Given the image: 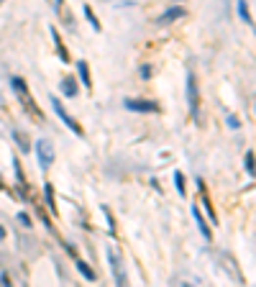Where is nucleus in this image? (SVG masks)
I'll list each match as a JSON object with an SVG mask.
<instances>
[{
    "label": "nucleus",
    "mask_w": 256,
    "mask_h": 287,
    "mask_svg": "<svg viewBox=\"0 0 256 287\" xmlns=\"http://www.w3.org/2000/svg\"><path fill=\"white\" fill-rule=\"evenodd\" d=\"M10 85H13L16 95L21 98V103H23V105H26L28 110H33L36 121H41V110L36 108V103H33V95L28 93V87H26V82H23V77H10Z\"/></svg>",
    "instance_id": "nucleus-1"
},
{
    "label": "nucleus",
    "mask_w": 256,
    "mask_h": 287,
    "mask_svg": "<svg viewBox=\"0 0 256 287\" xmlns=\"http://www.w3.org/2000/svg\"><path fill=\"white\" fill-rule=\"evenodd\" d=\"M36 157H39V164L41 169H49V164L54 162V149L47 139H39L36 141Z\"/></svg>",
    "instance_id": "nucleus-6"
},
{
    "label": "nucleus",
    "mask_w": 256,
    "mask_h": 287,
    "mask_svg": "<svg viewBox=\"0 0 256 287\" xmlns=\"http://www.w3.org/2000/svg\"><path fill=\"white\" fill-rule=\"evenodd\" d=\"M85 16H87V21H90V26H93L95 31L103 28V26H100V21L95 18V13H93V8H90V5H85Z\"/></svg>",
    "instance_id": "nucleus-17"
},
{
    "label": "nucleus",
    "mask_w": 256,
    "mask_h": 287,
    "mask_svg": "<svg viewBox=\"0 0 256 287\" xmlns=\"http://www.w3.org/2000/svg\"><path fill=\"white\" fill-rule=\"evenodd\" d=\"M228 126H231V129H238V126H241V121H238L236 116H228Z\"/></svg>",
    "instance_id": "nucleus-22"
},
{
    "label": "nucleus",
    "mask_w": 256,
    "mask_h": 287,
    "mask_svg": "<svg viewBox=\"0 0 256 287\" xmlns=\"http://www.w3.org/2000/svg\"><path fill=\"white\" fill-rule=\"evenodd\" d=\"M238 13H241V21H243V24H251V13H249L246 0H238Z\"/></svg>",
    "instance_id": "nucleus-16"
},
{
    "label": "nucleus",
    "mask_w": 256,
    "mask_h": 287,
    "mask_svg": "<svg viewBox=\"0 0 256 287\" xmlns=\"http://www.w3.org/2000/svg\"><path fill=\"white\" fill-rule=\"evenodd\" d=\"M187 13L185 8H169L166 13H162V18H159V24H172V21H177V18H182Z\"/></svg>",
    "instance_id": "nucleus-10"
},
{
    "label": "nucleus",
    "mask_w": 256,
    "mask_h": 287,
    "mask_svg": "<svg viewBox=\"0 0 256 287\" xmlns=\"http://www.w3.org/2000/svg\"><path fill=\"white\" fill-rule=\"evenodd\" d=\"M103 213H105V218H108V228H110V231H116V221H113V215H110V210L103 208Z\"/></svg>",
    "instance_id": "nucleus-19"
},
{
    "label": "nucleus",
    "mask_w": 256,
    "mask_h": 287,
    "mask_svg": "<svg viewBox=\"0 0 256 287\" xmlns=\"http://www.w3.org/2000/svg\"><path fill=\"white\" fill-rule=\"evenodd\" d=\"M77 269L82 272V277H85L87 282H95V272L90 269V264H87L85 259H77Z\"/></svg>",
    "instance_id": "nucleus-12"
},
{
    "label": "nucleus",
    "mask_w": 256,
    "mask_h": 287,
    "mask_svg": "<svg viewBox=\"0 0 256 287\" xmlns=\"http://www.w3.org/2000/svg\"><path fill=\"white\" fill-rule=\"evenodd\" d=\"M192 215H195V223H197V228H200V234H203V238H213V231H210V226H208V221L203 218V210L197 208V203L192 205Z\"/></svg>",
    "instance_id": "nucleus-7"
},
{
    "label": "nucleus",
    "mask_w": 256,
    "mask_h": 287,
    "mask_svg": "<svg viewBox=\"0 0 256 287\" xmlns=\"http://www.w3.org/2000/svg\"><path fill=\"white\" fill-rule=\"evenodd\" d=\"M0 5H3V0H0Z\"/></svg>",
    "instance_id": "nucleus-24"
},
{
    "label": "nucleus",
    "mask_w": 256,
    "mask_h": 287,
    "mask_svg": "<svg viewBox=\"0 0 256 287\" xmlns=\"http://www.w3.org/2000/svg\"><path fill=\"white\" fill-rule=\"evenodd\" d=\"M77 72H80V79H82V85L85 87H93V77H90V67H87L85 59L77 62Z\"/></svg>",
    "instance_id": "nucleus-8"
},
{
    "label": "nucleus",
    "mask_w": 256,
    "mask_h": 287,
    "mask_svg": "<svg viewBox=\"0 0 256 287\" xmlns=\"http://www.w3.org/2000/svg\"><path fill=\"white\" fill-rule=\"evenodd\" d=\"M44 195H47V205L51 208V213H57V205H54V190H51V185L44 187Z\"/></svg>",
    "instance_id": "nucleus-18"
},
{
    "label": "nucleus",
    "mask_w": 256,
    "mask_h": 287,
    "mask_svg": "<svg viewBox=\"0 0 256 287\" xmlns=\"http://www.w3.org/2000/svg\"><path fill=\"white\" fill-rule=\"evenodd\" d=\"M123 105L128 110H136V113H159V105L154 100H141V98H128L123 100Z\"/></svg>",
    "instance_id": "nucleus-5"
},
{
    "label": "nucleus",
    "mask_w": 256,
    "mask_h": 287,
    "mask_svg": "<svg viewBox=\"0 0 256 287\" xmlns=\"http://www.w3.org/2000/svg\"><path fill=\"white\" fill-rule=\"evenodd\" d=\"M51 39H54V44H57V52H59V56H62V62L64 64H70L72 59H70V54H67V49H64V44H62V39H59V31L51 26Z\"/></svg>",
    "instance_id": "nucleus-9"
},
{
    "label": "nucleus",
    "mask_w": 256,
    "mask_h": 287,
    "mask_svg": "<svg viewBox=\"0 0 256 287\" xmlns=\"http://www.w3.org/2000/svg\"><path fill=\"white\" fill-rule=\"evenodd\" d=\"M0 190H3V180H0Z\"/></svg>",
    "instance_id": "nucleus-23"
},
{
    "label": "nucleus",
    "mask_w": 256,
    "mask_h": 287,
    "mask_svg": "<svg viewBox=\"0 0 256 287\" xmlns=\"http://www.w3.org/2000/svg\"><path fill=\"white\" fill-rule=\"evenodd\" d=\"M18 221H21V226H26V228L31 226V218H28L26 213H18Z\"/></svg>",
    "instance_id": "nucleus-20"
},
{
    "label": "nucleus",
    "mask_w": 256,
    "mask_h": 287,
    "mask_svg": "<svg viewBox=\"0 0 256 287\" xmlns=\"http://www.w3.org/2000/svg\"><path fill=\"white\" fill-rule=\"evenodd\" d=\"M77 82H74V77H67V79H62V93L67 95V98H74L77 95Z\"/></svg>",
    "instance_id": "nucleus-11"
},
{
    "label": "nucleus",
    "mask_w": 256,
    "mask_h": 287,
    "mask_svg": "<svg viewBox=\"0 0 256 287\" xmlns=\"http://www.w3.org/2000/svg\"><path fill=\"white\" fill-rule=\"evenodd\" d=\"M174 185H177V192H180L182 198H185V195H187V190H185V175H182L180 169L174 172Z\"/></svg>",
    "instance_id": "nucleus-15"
},
{
    "label": "nucleus",
    "mask_w": 256,
    "mask_h": 287,
    "mask_svg": "<svg viewBox=\"0 0 256 287\" xmlns=\"http://www.w3.org/2000/svg\"><path fill=\"white\" fill-rule=\"evenodd\" d=\"M108 264H110V272H113V277H116V285H128V274H126V269H123V261H120V257H118V251H113V249H108Z\"/></svg>",
    "instance_id": "nucleus-3"
},
{
    "label": "nucleus",
    "mask_w": 256,
    "mask_h": 287,
    "mask_svg": "<svg viewBox=\"0 0 256 287\" xmlns=\"http://www.w3.org/2000/svg\"><path fill=\"white\" fill-rule=\"evenodd\" d=\"M51 108H54V113H57V116L62 118V123L67 126V129H70L74 136H85V131H82V126L80 123H77L72 116H70V113H67L64 110V105H62V100H57V98H51Z\"/></svg>",
    "instance_id": "nucleus-2"
},
{
    "label": "nucleus",
    "mask_w": 256,
    "mask_h": 287,
    "mask_svg": "<svg viewBox=\"0 0 256 287\" xmlns=\"http://www.w3.org/2000/svg\"><path fill=\"white\" fill-rule=\"evenodd\" d=\"M13 139L18 141V146H21V152H31V144H28V139H26V136L23 133H21V131H13Z\"/></svg>",
    "instance_id": "nucleus-14"
},
{
    "label": "nucleus",
    "mask_w": 256,
    "mask_h": 287,
    "mask_svg": "<svg viewBox=\"0 0 256 287\" xmlns=\"http://www.w3.org/2000/svg\"><path fill=\"white\" fill-rule=\"evenodd\" d=\"M187 103H190V113L197 118V113H200V93H197V79H195L192 72L187 75Z\"/></svg>",
    "instance_id": "nucleus-4"
},
{
    "label": "nucleus",
    "mask_w": 256,
    "mask_h": 287,
    "mask_svg": "<svg viewBox=\"0 0 256 287\" xmlns=\"http://www.w3.org/2000/svg\"><path fill=\"white\" fill-rule=\"evenodd\" d=\"M243 162H246V172L251 177H256V154L254 152H246V159H243Z\"/></svg>",
    "instance_id": "nucleus-13"
},
{
    "label": "nucleus",
    "mask_w": 256,
    "mask_h": 287,
    "mask_svg": "<svg viewBox=\"0 0 256 287\" xmlns=\"http://www.w3.org/2000/svg\"><path fill=\"white\" fill-rule=\"evenodd\" d=\"M141 77H143V79H149V77H151V67H149V64H143V67H141Z\"/></svg>",
    "instance_id": "nucleus-21"
}]
</instances>
